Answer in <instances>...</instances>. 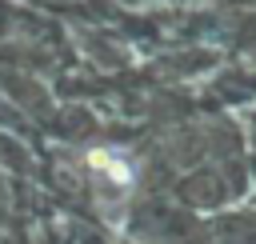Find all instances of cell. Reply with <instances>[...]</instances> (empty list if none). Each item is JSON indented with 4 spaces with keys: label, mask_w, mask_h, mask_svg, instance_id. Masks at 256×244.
<instances>
[{
    "label": "cell",
    "mask_w": 256,
    "mask_h": 244,
    "mask_svg": "<svg viewBox=\"0 0 256 244\" xmlns=\"http://www.w3.org/2000/svg\"><path fill=\"white\" fill-rule=\"evenodd\" d=\"M88 164L100 168L116 188H128V184H132V168H128L120 156H112V152H100V148H96V152H88Z\"/></svg>",
    "instance_id": "6da1fadb"
}]
</instances>
